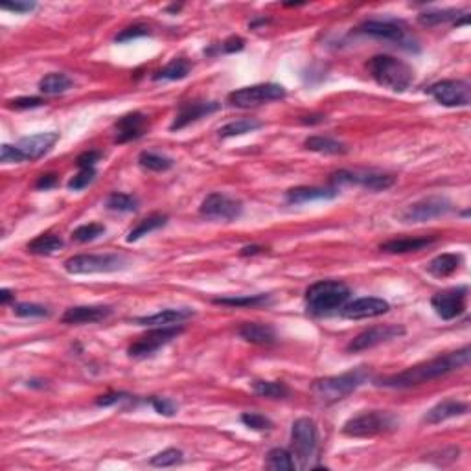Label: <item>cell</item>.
I'll return each instance as SVG.
<instances>
[{
    "label": "cell",
    "mask_w": 471,
    "mask_h": 471,
    "mask_svg": "<svg viewBox=\"0 0 471 471\" xmlns=\"http://www.w3.org/2000/svg\"><path fill=\"white\" fill-rule=\"evenodd\" d=\"M470 357L471 348L464 346V348L456 350V352L445 353V355L434 357L431 361H425V363L414 364V366L403 370L400 374L381 377L375 385L389 386V389H411V386L422 385V383H427V381H433L436 377L451 374L455 370L464 368V366L470 364Z\"/></svg>",
    "instance_id": "1"
},
{
    "label": "cell",
    "mask_w": 471,
    "mask_h": 471,
    "mask_svg": "<svg viewBox=\"0 0 471 471\" xmlns=\"http://www.w3.org/2000/svg\"><path fill=\"white\" fill-rule=\"evenodd\" d=\"M368 72L377 83L394 92L407 91L414 81V70L402 59L392 55H374L368 61Z\"/></svg>",
    "instance_id": "2"
},
{
    "label": "cell",
    "mask_w": 471,
    "mask_h": 471,
    "mask_svg": "<svg viewBox=\"0 0 471 471\" xmlns=\"http://www.w3.org/2000/svg\"><path fill=\"white\" fill-rule=\"evenodd\" d=\"M366 380H368V372L364 368H357L346 372V374L317 380L311 385V392L321 403L332 405V403L341 402L346 396H350L353 391H357L359 386L366 383Z\"/></svg>",
    "instance_id": "3"
},
{
    "label": "cell",
    "mask_w": 471,
    "mask_h": 471,
    "mask_svg": "<svg viewBox=\"0 0 471 471\" xmlns=\"http://www.w3.org/2000/svg\"><path fill=\"white\" fill-rule=\"evenodd\" d=\"M350 299L348 285L339 280H322L305 291L308 311L313 315H326L339 310Z\"/></svg>",
    "instance_id": "4"
},
{
    "label": "cell",
    "mask_w": 471,
    "mask_h": 471,
    "mask_svg": "<svg viewBox=\"0 0 471 471\" xmlns=\"http://www.w3.org/2000/svg\"><path fill=\"white\" fill-rule=\"evenodd\" d=\"M400 425V418L389 411H366L350 418L344 423L343 433L353 438H372L377 434L391 433Z\"/></svg>",
    "instance_id": "5"
},
{
    "label": "cell",
    "mask_w": 471,
    "mask_h": 471,
    "mask_svg": "<svg viewBox=\"0 0 471 471\" xmlns=\"http://www.w3.org/2000/svg\"><path fill=\"white\" fill-rule=\"evenodd\" d=\"M317 425L310 418H299L291 429V445H293V459L296 456L299 466L302 470L310 466L311 459L317 453Z\"/></svg>",
    "instance_id": "6"
},
{
    "label": "cell",
    "mask_w": 471,
    "mask_h": 471,
    "mask_svg": "<svg viewBox=\"0 0 471 471\" xmlns=\"http://www.w3.org/2000/svg\"><path fill=\"white\" fill-rule=\"evenodd\" d=\"M285 96V89L278 83H260V85L243 87L229 94V103L240 109H251L263 103L282 100Z\"/></svg>",
    "instance_id": "7"
},
{
    "label": "cell",
    "mask_w": 471,
    "mask_h": 471,
    "mask_svg": "<svg viewBox=\"0 0 471 471\" xmlns=\"http://www.w3.org/2000/svg\"><path fill=\"white\" fill-rule=\"evenodd\" d=\"M123 265L125 260L118 254H80L64 262V269L70 274L113 273L122 269Z\"/></svg>",
    "instance_id": "8"
},
{
    "label": "cell",
    "mask_w": 471,
    "mask_h": 471,
    "mask_svg": "<svg viewBox=\"0 0 471 471\" xmlns=\"http://www.w3.org/2000/svg\"><path fill=\"white\" fill-rule=\"evenodd\" d=\"M453 210L450 199L442 195H429L416 203L409 204L407 208L400 212V221L403 223H423V221L434 220L440 215H445Z\"/></svg>",
    "instance_id": "9"
},
{
    "label": "cell",
    "mask_w": 471,
    "mask_h": 471,
    "mask_svg": "<svg viewBox=\"0 0 471 471\" xmlns=\"http://www.w3.org/2000/svg\"><path fill=\"white\" fill-rule=\"evenodd\" d=\"M333 184H353V186L366 188L372 192H383L396 182V177L389 175V173H377V172H364V170H339L332 175Z\"/></svg>",
    "instance_id": "10"
},
{
    "label": "cell",
    "mask_w": 471,
    "mask_h": 471,
    "mask_svg": "<svg viewBox=\"0 0 471 471\" xmlns=\"http://www.w3.org/2000/svg\"><path fill=\"white\" fill-rule=\"evenodd\" d=\"M431 96L445 107H466L471 102V85L462 80H444L427 89Z\"/></svg>",
    "instance_id": "11"
},
{
    "label": "cell",
    "mask_w": 471,
    "mask_h": 471,
    "mask_svg": "<svg viewBox=\"0 0 471 471\" xmlns=\"http://www.w3.org/2000/svg\"><path fill=\"white\" fill-rule=\"evenodd\" d=\"M201 215L206 217V220L214 221H234L238 220L243 212V204L238 199L231 197V195H225V193H210L206 195L203 203H201V208H199Z\"/></svg>",
    "instance_id": "12"
},
{
    "label": "cell",
    "mask_w": 471,
    "mask_h": 471,
    "mask_svg": "<svg viewBox=\"0 0 471 471\" xmlns=\"http://www.w3.org/2000/svg\"><path fill=\"white\" fill-rule=\"evenodd\" d=\"M182 332L181 326H166V328H155L151 330L145 335L134 341L131 346H129V355L131 357H148V355H153L157 350H161L162 346H166L168 343H172L173 339Z\"/></svg>",
    "instance_id": "13"
},
{
    "label": "cell",
    "mask_w": 471,
    "mask_h": 471,
    "mask_svg": "<svg viewBox=\"0 0 471 471\" xmlns=\"http://www.w3.org/2000/svg\"><path fill=\"white\" fill-rule=\"evenodd\" d=\"M466 300L468 287H453V290L440 291L434 294L431 299V305L440 319L453 321L466 311Z\"/></svg>",
    "instance_id": "14"
},
{
    "label": "cell",
    "mask_w": 471,
    "mask_h": 471,
    "mask_svg": "<svg viewBox=\"0 0 471 471\" xmlns=\"http://www.w3.org/2000/svg\"><path fill=\"white\" fill-rule=\"evenodd\" d=\"M403 333H405V328L398 326V324L372 326L352 339V343L348 344V352H364V350L374 348L377 344L389 343L392 339L402 337Z\"/></svg>",
    "instance_id": "15"
},
{
    "label": "cell",
    "mask_w": 471,
    "mask_h": 471,
    "mask_svg": "<svg viewBox=\"0 0 471 471\" xmlns=\"http://www.w3.org/2000/svg\"><path fill=\"white\" fill-rule=\"evenodd\" d=\"M359 32L364 33V35H372V37L385 39V41H391V43H398L403 48H416L414 46V41L411 39V35L407 33V30L402 26V24H396V22L391 21H366L359 26Z\"/></svg>",
    "instance_id": "16"
},
{
    "label": "cell",
    "mask_w": 471,
    "mask_h": 471,
    "mask_svg": "<svg viewBox=\"0 0 471 471\" xmlns=\"http://www.w3.org/2000/svg\"><path fill=\"white\" fill-rule=\"evenodd\" d=\"M59 140V133L48 131V133H37L32 136H24L15 144L21 161H37L43 155H46L54 144Z\"/></svg>",
    "instance_id": "17"
},
{
    "label": "cell",
    "mask_w": 471,
    "mask_h": 471,
    "mask_svg": "<svg viewBox=\"0 0 471 471\" xmlns=\"http://www.w3.org/2000/svg\"><path fill=\"white\" fill-rule=\"evenodd\" d=\"M391 310L389 302L377 296H363L343 305V317L350 321H359V319H372V317L385 315Z\"/></svg>",
    "instance_id": "18"
},
{
    "label": "cell",
    "mask_w": 471,
    "mask_h": 471,
    "mask_svg": "<svg viewBox=\"0 0 471 471\" xmlns=\"http://www.w3.org/2000/svg\"><path fill=\"white\" fill-rule=\"evenodd\" d=\"M217 109H220V103L215 102H199V100H195V102L181 103V107L177 111V116L172 125H170V129L179 131V129L186 127L190 123L197 122L199 118L208 116Z\"/></svg>",
    "instance_id": "19"
},
{
    "label": "cell",
    "mask_w": 471,
    "mask_h": 471,
    "mask_svg": "<svg viewBox=\"0 0 471 471\" xmlns=\"http://www.w3.org/2000/svg\"><path fill=\"white\" fill-rule=\"evenodd\" d=\"M145 125H148V120H145V116L142 113L125 114V116H122L114 123V129H116L114 142L125 144V142L140 139L145 133Z\"/></svg>",
    "instance_id": "20"
},
{
    "label": "cell",
    "mask_w": 471,
    "mask_h": 471,
    "mask_svg": "<svg viewBox=\"0 0 471 471\" xmlns=\"http://www.w3.org/2000/svg\"><path fill=\"white\" fill-rule=\"evenodd\" d=\"M111 315V308L107 305H75L64 311V324H92V322L105 321Z\"/></svg>",
    "instance_id": "21"
},
{
    "label": "cell",
    "mask_w": 471,
    "mask_h": 471,
    "mask_svg": "<svg viewBox=\"0 0 471 471\" xmlns=\"http://www.w3.org/2000/svg\"><path fill=\"white\" fill-rule=\"evenodd\" d=\"M436 238L434 236H414V238H394L385 243H381L380 249L389 254H405V252L422 251L425 247L433 245Z\"/></svg>",
    "instance_id": "22"
},
{
    "label": "cell",
    "mask_w": 471,
    "mask_h": 471,
    "mask_svg": "<svg viewBox=\"0 0 471 471\" xmlns=\"http://www.w3.org/2000/svg\"><path fill=\"white\" fill-rule=\"evenodd\" d=\"M337 188H317V186H296L285 192V201L290 204H304L311 201L337 197Z\"/></svg>",
    "instance_id": "23"
},
{
    "label": "cell",
    "mask_w": 471,
    "mask_h": 471,
    "mask_svg": "<svg viewBox=\"0 0 471 471\" xmlns=\"http://www.w3.org/2000/svg\"><path fill=\"white\" fill-rule=\"evenodd\" d=\"M470 411V405L466 402H459V400H444V402L436 403L431 411H427V414L423 416V422L425 423H442L445 420L455 416H462Z\"/></svg>",
    "instance_id": "24"
},
{
    "label": "cell",
    "mask_w": 471,
    "mask_h": 471,
    "mask_svg": "<svg viewBox=\"0 0 471 471\" xmlns=\"http://www.w3.org/2000/svg\"><path fill=\"white\" fill-rule=\"evenodd\" d=\"M193 313L190 310H162L155 315L150 317H139L134 319L136 324L140 326H151V328H166V326H175V324H181L182 321L190 319Z\"/></svg>",
    "instance_id": "25"
},
{
    "label": "cell",
    "mask_w": 471,
    "mask_h": 471,
    "mask_svg": "<svg viewBox=\"0 0 471 471\" xmlns=\"http://www.w3.org/2000/svg\"><path fill=\"white\" fill-rule=\"evenodd\" d=\"M238 335L245 339L247 343L262 344V346H269L276 341L274 328L269 326V324H258V322H247V324L240 326Z\"/></svg>",
    "instance_id": "26"
},
{
    "label": "cell",
    "mask_w": 471,
    "mask_h": 471,
    "mask_svg": "<svg viewBox=\"0 0 471 471\" xmlns=\"http://www.w3.org/2000/svg\"><path fill=\"white\" fill-rule=\"evenodd\" d=\"M462 258L461 254H453V252H445V254H440V256L433 258L427 265V273L436 276V278H445L461 267Z\"/></svg>",
    "instance_id": "27"
},
{
    "label": "cell",
    "mask_w": 471,
    "mask_h": 471,
    "mask_svg": "<svg viewBox=\"0 0 471 471\" xmlns=\"http://www.w3.org/2000/svg\"><path fill=\"white\" fill-rule=\"evenodd\" d=\"M305 150L322 153V155H343L346 153V145L341 144L339 140H333L330 136H310L304 142Z\"/></svg>",
    "instance_id": "28"
},
{
    "label": "cell",
    "mask_w": 471,
    "mask_h": 471,
    "mask_svg": "<svg viewBox=\"0 0 471 471\" xmlns=\"http://www.w3.org/2000/svg\"><path fill=\"white\" fill-rule=\"evenodd\" d=\"M265 466L273 471H293L296 470V462L293 459V453L282 450V447H276V450H271L267 453Z\"/></svg>",
    "instance_id": "29"
},
{
    "label": "cell",
    "mask_w": 471,
    "mask_h": 471,
    "mask_svg": "<svg viewBox=\"0 0 471 471\" xmlns=\"http://www.w3.org/2000/svg\"><path fill=\"white\" fill-rule=\"evenodd\" d=\"M63 247V240L55 234H41L28 243V252L32 254H52Z\"/></svg>",
    "instance_id": "30"
},
{
    "label": "cell",
    "mask_w": 471,
    "mask_h": 471,
    "mask_svg": "<svg viewBox=\"0 0 471 471\" xmlns=\"http://www.w3.org/2000/svg\"><path fill=\"white\" fill-rule=\"evenodd\" d=\"M166 220H168V217L164 214H151V215H148L145 220L140 221L139 225L134 226L133 231L129 232V234H127V241H129V243H133V241L140 240L142 236L150 234V232L157 231V229H161V226L166 225Z\"/></svg>",
    "instance_id": "31"
},
{
    "label": "cell",
    "mask_w": 471,
    "mask_h": 471,
    "mask_svg": "<svg viewBox=\"0 0 471 471\" xmlns=\"http://www.w3.org/2000/svg\"><path fill=\"white\" fill-rule=\"evenodd\" d=\"M70 87H72V80L69 75L59 74V72L44 75L43 80L39 81V91L44 94H61V92L69 91Z\"/></svg>",
    "instance_id": "32"
},
{
    "label": "cell",
    "mask_w": 471,
    "mask_h": 471,
    "mask_svg": "<svg viewBox=\"0 0 471 471\" xmlns=\"http://www.w3.org/2000/svg\"><path fill=\"white\" fill-rule=\"evenodd\" d=\"M252 391L256 392L258 396L271 398V400H282L290 394V389L282 381H254Z\"/></svg>",
    "instance_id": "33"
},
{
    "label": "cell",
    "mask_w": 471,
    "mask_h": 471,
    "mask_svg": "<svg viewBox=\"0 0 471 471\" xmlns=\"http://www.w3.org/2000/svg\"><path fill=\"white\" fill-rule=\"evenodd\" d=\"M188 72H190V63H188L186 59L177 57L173 59L172 63H168L164 69L157 72L155 80H182V78H186Z\"/></svg>",
    "instance_id": "34"
},
{
    "label": "cell",
    "mask_w": 471,
    "mask_h": 471,
    "mask_svg": "<svg viewBox=\"0 0 471 471\" xmlns=\"http://www.w3.org/2000/svg\"><path fill=\"white\" fill-rule=\"evenodd\" d=\"M461 17V11L459 10H434V11H425L422 15L418 17V22L423 24V26H438V24H444V22L455 21Z\"/></svg>",
    "instance_id": "35"
},
{
    "label": "cell",
    "mask_w": 471,
    "mask_h": 471,
    "mask_svg": "<svg viewBox=\"0 0 471 471\" xmlns=\"http://www.w3.org/2000/svg\"><path fill=\"white\" fill-rule=\"evenodd\" d=\"M139 164L150 172H166L173 166V161L168 157L159 155V153H153V151H144V153H140Z\"/></svg>",
    "instance_id": "36"
},
{
    "label": "cell",
    "mask_w": 471,
    "mask_h": 471,
    "mask_svg": "<svg viewBox=\"0 0 471 471\" xmlns=\"http://www.w3.org/2000/svg\"><path fill=\"white\" fill-rule=\"evenodd\" d=\"M262 127V123L256 122V120H249V118H241V120H236V122L226 123L225 127L220 129L221 136H240V134L251 133V131H256V129Z\"/></svg>",
    "instance_id": "37"
},
{
    "label": "cell",
    "mask_w": 471,
    "mask_h": 471,
    "mask_svg": "<svg viewBox=\"0 0 471 471\" xmlns=\"http://www.w3.org/2000/svg\"><path fill=\"white\" fill-rule=\"evenodd\" d=\"M107 208L114 210V212H134L136 210V199L127 193H111L107 197Z\"/></svg>",
    "instance_id": "38"
},
{
    "label": "cell",
    "mask_w": 471,
    "mask_h": 471,
    "mask_svg": "<svg viewBox=\"0 0 471 471\" xmlns=\"http://www.w3.org/2000/svg\"><path fill=\"white\" fill-rule=\"evenodd\" d=\"M105 232V226L100 225V223H89V225L78 226L74 232H72V240L78 241V243H89V241L96 240L98 236H102Z\"/></svg>",
    "instance_id": "39"
},
{
    "label": "cell",
    "mask_w": 471,
    "mask_h": 471,
    "mask_svg": "<svg viewBox=\"0 0 471 471\" xmlns=\"http://www.w3.org/2000/svg\"><path fill=\"white\" fill-rule=\"evenodd\" d=\"M215 304L223 305H247V308H252V305H262L269 302V294H252V296H243V299H217L214 300Z\"/></svg>",
    "instance_id": "40"
},
{
    "label": "cell",
    "mask_w": 471,
    "mask_h": 471,
    "mask_svg": "<svg viewBox=\"0 0 471 471\" xmlns=\"http://www.w3.org/2000/svg\"><path fill=\"white\" fill-rule=\"evenodd\" d=\"M182 462V451L179 450H166L155 455L150 461L151 466L157 468H168V466H175V464H181Z\"/></svg>",
    "instance_id": "41"
},
{
    "label": "cell",
    "mask_w": 471,
    "mask_h": 471,
    "mask_svg": "<svg viewBox=\"0 0 471 471\" xmlns=\"http://www.w3.org/2000/svg\"><path fill=\"white\" fill-rule=\"evenodd\" d=\"M241 422L245 423L247 427L254 429V431H265V429L273 427L271 420H267V418L262 416V414H258V412H245V414L241 416Z\"/></svg>",
    "instance_id": "42"
},
{
    "label": "cell",
    "mask_w": 471,
    "mask_h": 471,
    "mask_svg": "<svg viewBox=\"0 0 471 471\" xmlns=\"http://www.w3.org/2000/svg\"><path fill=\"white\" fill-rule=\"evenodd\" d=\"M94 177H96L94 168H83V170H80L78 175H74L70 179L69 188L70 190H83V188H87L92 181H94Z\"/></svg>",
    "instance_id": "43"
},
{
    "label": "cell",
    "mask_w": 471,
    "mask_h": 471,
    "mask_svg": "<svg viewBox=\"0 0 471 471\" xmlns=\"http://www.w3.org/2000/svg\"><path fill=\"white\" fill-rule=\"evenodd\" d=\"M13 313L19 317H46L48 310L39 304H15L13 305Z\"/></svg>",
    "instance_id": "44"
},
{
    "label": "cell",
    "mask_w": 471,
    "mask_h": 471,
    "mask_svg": "<svg viewBox=\"0 0 471 471\" xmlns=\"http://www.w3.org/2000/svg\"><path fill=\"white\" fill-rule=\"evenodd\" d=\"M144 35H150V28L142 26V24H134V26H129L125 30L116 35V43H125V41H131V39L144 37Z\"/></svg>",
    "instance_id": "45"
},
{
    "label": "cell",
    "mask_w": 471,
    "mask_h": 471,
    "mask_svg": "<svg viewBox=\"0 0 471 471\" xmlns=\"http://www.w3.org/2000/svg\"><path fill=\"white\" fill-rule=\"evenodd\" d=\"M151 405L159 414H164V416H173L177 412L175 403L166 400V398H151Z\"/></svg>",
    "instance_id": "46"
},
{
    "label": "cell",
    "mask_w": 471,
    "mask_h": 471,
    "mask_svg": "<svg viewBox=\"0 0 471 471\" xmlns=\"http://www.w3.org/2000/svg\"><path fill=\"white\" fill-rule=\"evenodd\" d=\"M43 100L41 98H17V100H11V102H8V107L11 109H35V107H41L43 105Z\"/></svg>",
    "instance_id": "47"
},
{
    "label": "cell",
    "mask_w": 471,
    "mask_h": 471,
    "mask_svg": "<svg viewBox=\"0 0 471 471\" xmlns=\"http://www.w3.org/2000/svg\"><path fill=\"white\" fill-rule=\"evenodd\" d=\"M100 157H102V153H98V151H85V153H81L78 157L75 164L80 166V170H83V168H94V164L100 161Z\"/></svg>",
    "instance_id": "48"
},
{
    "label": "cell",
    "mask_w": 471,
    "mask_h": 471,
    "mask_svg": "<svg viewBox=\"0 0 471 471\" xmlns=\"http://www.w3.org/2000/svg\"><path fill=\"white\" fill-rule=\"evenodd\" d=\"M0 161L4 162V164H8V162H22L21 155H19V151H17L15 145L10 144H4L0 148Z\"/></svg>",
    "instance_id": "49"
},
{
    "label": "cell",
    "mask_w": 471,
    "mask_h": 471,
    "mask_svg": "<svg viewBox=\"0 0 471 471\" xmlns=\"http://www.w3.org/2000/svg\"><path fill=\"white\" fill-rule=\"evenodd\" d=\"M2 10L15 11V13H28L35 8V2H2L0 4Z\"/></svg>",
    "instance_id": "50"
},
{
    "label": "cell",
    "mask_w": 471,
    "mask_h": 471,
    "mask_svg": "<svg viewBox=\"0 0 471 471\" xmlns=\"http://www.w3.org/2000/svg\"><path fill=\"white\" fill-rule=\"evenodd\" d=\"M57 182V177L54 175V173H46V175H41L37 179V182H35V188H39V190H48V188H52Z\"/></svg>",
    "instance_id": "51"
},
{
    "label": "cell",
    "mask_w": 471,
    "mask_h": 471,
    "mask_svg": "<svg viewBox=\"0 0 471 471\" xmlns=\"http://www.w3.org/2000/svg\"><path fill=\"white\" fill-rule=\"evenodd\" d=\"M125 400V394H107V396H100L96 400V403L100 407H109V405H114V403L122 402Z\"/></svg>",
    "instance_id": "52"
},
{
    "label": "cell",
    "mask_w": 471,
    "mask_h": 471,
    "mask_svg": "<svg viewBox=\"0 0 471 471\" xmlns=\"http://www.w3.org/2000/svg\"><path fill=\"white\" fill-rule=\"evenodd\" d=\"M221 48H223V52H229V54H231V52H236V50H241L243 48V39H240V37L229 39V41L223 43Z\"/></svg>",
    "instance_id": "53"
},
{
    "label": "cell",
    "mask_w": 471,
    "mask_h": 471,
    "mask_svg": "<svg viewBox=\"0 0 471 471\" xmlns=\"http://www.w3.org/2000/svg\"><path fill=\"white\" fill-rule=\"evenodd\" d=\"M263 247H258V245H252V247H245L243 251H241V254L243 256H249V254H258V252H262Z\"/></svg>",
    "instance_id": "54"
},
{
    "label": "cell",
    "mask_w": 471,
    "mask_h": 471,
    "mask_svg": "<svg viewBox=\"0 0 471 471\" xmlns=\"http://www.w3.org/2000/svg\"><path fill=\"white\" fill-rule=\"evenodd\" d=\"M11 299H13V293H11L10 290L0 291V300H2V304H8Z\"/></svg>",
    "instance_id": "55"
}]
</instances>
